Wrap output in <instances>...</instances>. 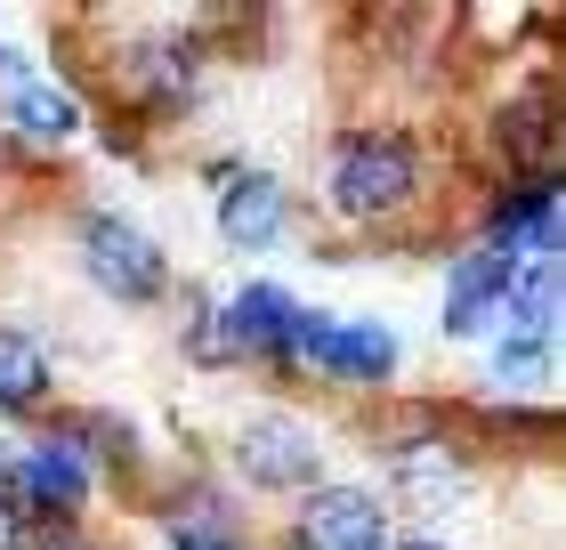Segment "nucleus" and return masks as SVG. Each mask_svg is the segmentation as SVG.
Returning <instances> with one entry per match:
<instances>
[{
	"label": "nucleus",
	"instance_id": "nucleus-1",
	"mask_svg": "<svg viewBox=\"0 0 566 550\" xmlns=\"http://www.w3.org/2000/svg\"><path fill=\"white\" fill-rule=\"evenodd\" d=\"M413 146L405 138H348L340 154H332V203H340L348 219H380V211H397L405 195H413Z\"/></svg>",
	"mask_w": 566,
	"mask_h": 550
},
{
	"label": "nucleus",
	"instance_id": "nucleus-2",
	"mask_svg": "<svg viewBox=\"0 0 566 550\" xmlns=\"http://www.w3.org/2000/svg\"><path fill=\"white\" fill-rule=\"evenodd\" d=\"M292 356H307L332 381H389L397 373V332L389 324H356V316H307L300 308Z\"/></svg>",
	"mask_w": 566,
	"mask_h": 550
},
{
	"label": "nucleus",
	"instance_id": "nucleus-3",
	"mask_svg": "<svg viewBox=\"0 0 566 550\" xmlns=\"http://www.w3.org/2000/svg\"><path fill=\"white\" fill-rule=\"evenodd\" d=\"M82 259H90V276L106 283L114 300H154V292H163V251H154V235H138L130 219H114V211H97L82 227Z\"/></svg>",
	"mask_w": 566,
	"mask_h": 550
},
{
	"label": "nucleus",
	"instance_id": "nucleus-4",
	"mask_svg": "<svg viewBox=\"0 0 566 550\" xmlns=\"http://www.w3.org/2000/svg\"><path fill=\"white\" fill-rule=\"evenodd\" d=\"M510 283H518V259H502V251L478 243V251L446 276V332H453V340L494 332V316L510 308Z\"/></svg>",
	"mask_w": 566,
	"mask_h": 550
},
{
	"label": "nucleus",
	"instance_id": "nucleus-5",
	"mask_svg": "<svg viewBox=\"0 0 566 550\" xmlns=\"http://www.w3.org/2000/svg\"><path fill=\"white\" fill-rule=\"evenodd\" d=\"M300 550H389V518L373 494L356 486H324L300 510Z\"/></svg>",
	"mask_w": 566,
	"mask_h": 550
},
{
	"label": "nucleus",
	"instance_id": "nucleus-6",
	"mask_svg": "<svg viewBox=\"0 0 566 550\" xmlns=\"http://www.w3.org/2000/svg\"><path fill=\"white\" fill-rule=\"evenodd\" d=\"M235 469L251 486H307L316 478V437L300 422H283V413H260V422L235 437Z\"/></svg>",
	"mask_w": 566,
	"mask_h": 550
},
{
	"label": "nucleus",
	"instance_id": "nucleus-7",
	"mask_svg": "<svg viewBox=\"0 0 566 550\" xmlns=\"http://www.w3.org/2000/svg\"><path fill=\"white\" fill-rule=\"evenodd\" d=\"M283 211H292L283 178H268V170H235V178H227V195H219V235H227L235 251H268L275 235H283Z\"/></svg>",
	"mask_w": 566,
	"mask_h": 550
},
{
	"label": "nucleus",
	"instance_id": "nucleus-8",
	"mask_svg": "<svg viewBox=\"0 0 566 550\" xmlns=\"http://www.w3.org/2000/svg\"><path fill=\"white\" fill-rule=\"evenodd\" d=\"M485 251H502V259H558V187L543 178V187H518L494 211V227H485Z\"/></svg>",
	"mask_w": 566,
	"mask_h": 550
},
{
	"label": "nucleus",
	"instance_id": "nucleus-9",
	"mask_svg": "<svg viewBox=\"0 0 566 550\" xmlns=\"http://www.w3.org/2000/svg\"><path fill=\"white\" fill-rule=\"evenodd\" d=\"M219 332L235 340V349H251V356H292V332H300V300H292V292H275V283H243V292L227 300Z\"/></svg>",
	"mask_w": 566,
	"mask_h": 550
},
{
	"label": "nucleus",
	"instance_id": "nucleus-10",
	"mask_svg": "<svg viewBox=\"0 0 566 550\" xmlns=\"http://www.w3.org/2000/svg\"><path fill=\"white\" fill-rule=\"evenodd\" d=\"M17 469H24V502H33L41 518H73V510H82V494H90V461H82V445L49 437V445H33V454H24Z\"/></svg>",
	"mask_w": 566,
	"mask_h": 550
},
{
	"label": "nucleus",
	"instance_id": "nucleus-11",
	"mask_svg": "<svg viewBox=\"0 0 566 550\" xmlns=\"http://www.w3.org/2000/svg\"><path fill=\"white\" fill-rule=\"evenodd\" d=\"M122 73H130V90L154 97V106H187V97H195V49L170 41V33L138 41L130 58H122Z\"/></svg>",
	"mask_w": 566,
	"mask_h": 550
},
{
	"label": "nucleus",
	"instance_id": "nucleus-12",
	"mask_svg": "<svg viewBox=\"0 0 566 550\" xmlns=\"http://www.w3.org/2000/svg\"><path fill=\"white\" fill-rule=\"evenodd\" d=\"M9 122L24 129V138H41V146H65L73 129H82V106H73L57 82H33V73H17V82H9Z\"/></svg>",
	"mask_w": 566,
	"mask_h": 550
},
{
	"label": "nucleus",
	"instance_id": "nucleus-13",
	"mask_svg": "<svg viewBox=\"0 0 566 550\" xmlns=\"http://www.w3.org/2000/svg\"><path fill=\"white\" fill-rule=\"evenodd\" d=\"M49 388V349L33 332H0V413H24Z\"/></svg>",
	"mask_w": 566,
	"mask_h": 550
},
{
	"label": "nucleus",
	"instance_id": "nucleus-14",
	"mask_svg": "<svg viewBox=\"0 0 566 550\" xmlns=\"http://www.w3.org/2000/svg\"><path fill=\"white\" fill-rule=\"evenodd\" d=\"M397 486L405 494H413V502L429 510V502H453V454H446V445H405V454H397Z\"/></svg>",
	"mask_w": 566,
	"mask_h": 550
},
{
	"label": "nucleus",
	"instance_id": "nucleus-15",
	"mask_svg": "<svg viewBox=\"0 0 566 550\" xmlns=\"http://www.w3.org/2000/svg\"><path fill=\"white\" fill-rule=\"evenodd\" d=\"M170 550H227V542H219V535H178Z\"/></svg>",
	"mask_w": 566,
	"mask_h": 550
},
{
	"label": "nucleus",
	"instance_id": "nucleus-16",
	"mask_svg": "<svg viewBox=\"0 0 566 550\" xmlns=\"http://www.w3.org/2000/svg\"><path fill=\"white\" fill-rule=\"evenodd\" d=\"M389 550H446V542H429V535H405V542H389Z\"/></svg>",
	"mask_w": 566,
	"mask_h": 550
},
{
	"label": "nucleus",
	"instance_id": "nucleus-17",
	"mask_svg": "<svg viewBox=\"0 0 566 550\" xmlns=\"http://www.w3.org/2000/svg\"><path fill=\"white\" fill-rule=\"evenodd\" d=\"M17 542V518H9V502H0V550H9Z\"/></svg>",
	"mask_w": 566,
	"mask_h": 550
}]
</instances>
